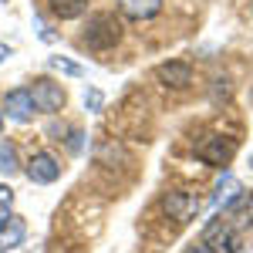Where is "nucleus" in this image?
I'll use <instances>...</instances> for the list:
<instances>
[{
    "instance_id": "nucleus-1",
    "label": "nucleus",
    "mask_w": 253,
    "mask_h": 253,
    "mask_svg": "<svg viewBox=\"0 0 253 253\" xmlns=\"http://www.w3.org/2000/svg\"><path fill=\"white\" fill-rule=\"evenodd\" d=\"M122 41V20L115 14H91L88 24H84V34H81V44L91 47V51H108Z\"/></svg>"
},
{
    "instance_id": "nucleus-2",
    "label": "nucleus",
    "mask_w": 253,
    "mask_h": 253,
    "mask_svg": "<svg viewBox=\"0 0 253 253\" xmlns=\"http://www.w3.org/2000/svg\"><path fill=\"white\" fill-rule=\"evenodd\" d=\"M199 196L189 193V189H169V193L162 196V213L175 219V223H189L196 213H199Z\"/></svg>"
},
{
    "instance_id": "nucleus-3",
    "label": "nucleus",
    "mask_w": 253,
    "mask_h": 253,
    "mask_svg": "<svg viewBox=\"0 0 253 253\" xmlns=\"http://www.w3.org/2000/svg\"><path fill=\"white\" fill-rule=\"evenodd\" d=\"M31 101H34V108L38 112H47V115H54V112H61L64 108V101H68V95H64V88L61 84H54L51 78H38L31 88Z\"/></svg>"
},
{
    "instance_id": "nucleus-4",
    "label": "nucleus",
    "mask_w": 253,
    "mask_h": 253,
    "mask_svg": "<svg viewBox=\"0 0 253 253\" xmlns=\"http://www.w3.org/2000/svg\"><path fill=\"white\" fill-rule=\"evenodd\" d=\"M203 243H206L213 253H236L240 250V233H236L223 216H216L213 223L203 230Z\"/></svg>"
},
{
    "instance_id": "nucleus-5",
    "label": "nucleus",
    "mask_w": 253,
    "mask_h": 253,
    "mask_svg": "<svg viewBox=\"0 0 253 253\" xmlns=\"http://www.w3.org/2000/svg\"><path fill=\"white\" fill-rule=\"evenodd\" d=\"M196 156L203 159L206 166H230L236 156V142L226 135H210L199 149H196Z\"/></svg>"
},
{
    "instance_id": "nucleus-6",
    "label": "nucleus",
    "mask_w": 253,
    "mask_h": 253,
    "mask_svg": "<svg viewBox=\"0 0 253 253\" xmlns=\"http://www.w3.org/2000/svg\"><path fill=\"white\" fill-rule=\"evenodd\" d=\"M156 78L162 81L166 88H172V91H186V88L193 84V68H189L186 61H166V64L156 68Z\"/></svg>"
},
{
    "instance_id": "nucleus-7",
    "label": "nucleus",
    "mask_w": 253,
    "mask_h": 253,
    "mask_svg": "<svg viewBox=\"0 0 253 253\" xmlns=\"http://www.w3.org/2000/svg\"><path fill=\"white\" fill-rule=\"evenodd\" d=\"M24 172H27V179H31V182L47 186V182H54V179L61 175V166H58V159L51 156V152H34Z\"/></svg>"
},
{
    "instance_id": "nucleus-8",
    "label": "nucleus",
    "mask_w": 253,
    "mask_h": 253,
    "mask_svg": "<svg viewBox=\"0 0 253 253\" xmlns=\"http://www.w3.org/2000/svg\"><path fill=\"white\" fill-rule=\"evenodd\" d=\"M3 112H7V118H14V122H31V115L38 108H34L27 88H14V91L3 95Z\"/></svg>"
},
{
    "instance_id": "nucleus-9",
    "label": "nucleus",
    "mask_w": 253,
    "mask_h": 253,
    "mask_svg": "<svg viewBox=\"0 0 253 253\" xmlns=\"http://www.w3.org/2000/svg\"><path fill=\"white\" fill-rule=\"evenodd\" d=\"M24 233H27V226H24L20 216H3V219H0V250L20 247V243H24Z\"/></svg>"
},
{
    "instance_id": "nucleus-10",
    "label": "nucleus",
    "mask_w": 253,
    "mask_h": 253,
    "mask_svg": "<svg viewBox=\"0 0 253 253\" xmlns=\"http://www.w3.org/2000/svg\"><path fill=\"white\" fill-rule=\"evenodd\" d=\"M118 10L132 20H149L162 10V0H118Z\"/></svg>"
},
{
    "instance_id": "nucleus-11",
    "label": "nucleus",
    "mask_w": 253,
    "mask_h": 253,
    "mask_svg": "<svg viewBox=\"0 0 253 253\" xmlns=\"http://www.w3.org/2000/svg\"><path fill=\"white\" fill-rule=\"evenodd\" d=\"M47 10L58 20H75L88 10V0H47Z\"/></svg>"
},
{
    "instance_id": "nucleus-12",
    "label": "nucleus",
    "mask_w": 253,
    "mask_h": 253,
    "mask_svg": "<svg viewBox=\"0 0 253 253\" xmlns=\"http://www.w3.org/2000/svg\"><path fill=\"white\" fill-rule=\"evenodd\" d=\"M17 169H20V162H17V149H14V142H0V172L14 175Z\"/></svg>"
},
{
    "instance_id": "nucleus-13",
    "label": "nucleus",
    "mask_w": 253,
    "mask_h": 253,
    "mask_svg": "<svg viewBox=\"0 0 253 253\" xmlns=\"http://www.w3.org/2000/svg\"><path fill=\"white\" fill-rule=\"evenodd\" d=\"M47 64H51L54 71H61V75H71V78L81 75V64H75V61H68V58H51Z\"/></svg>"
},
{
    "instance_id": "nucleus-14",
    "label": "nucleus",
    "mask_w": 253,
    "mask_h": 253,
    "mask_svg": "<svg viewBox=\"0 0 253 253\" xmlns=\"http://www.w3.org/2000/svg\"><path fill=\"white\" fill-rule=\"evenodd\" d=\"M10 206H14V189L10 186H0V219L10 216Z\"/></svg>"
},
{
    "instance_id": "nucleus-15",
    "label": "nucleus",
    "mask_w": 253,
    "mask_h": 253,
    "mask_svg": "<svg viewBox=\"0 0 253 253\" xmlns=\"http://www.w3.org/2000/svg\"><path fill=\"white\" fill-rule=\"evenodd\" d=\"M101 101H105L101 91H95V88H91V91H84V105H88V112H101Z\"/></svg>"
},
{
    "instance_id": "nucleus-16",
    "label": "nucleus",
    "mask_w": 253,
    "mask_h": 253,
    "mask_svg": "<svg viewBox=\"0 0 253 253\" xmlns=\"http://www.w3.org/2000/svg\"><path fill=\"white\" fill-rule=\"evenodd\" d=\"M213 84H216V88H213V98H216V101H219V95H223V98L230 95V78H226V75H223V78H216Z\"/></svg>"
},
{
    "instance_id": "nucleus-17",
    "label": "nucleus",
    "mask_w": 253,
    "mask_h": 253,
    "mask_svg": "<svg viewBox=\"0 0 253 253\" xmlns=\"http://www.w3.org/2000/svg\"><path fill=\"white\" fill-rule=\"evenodd\" d=\"M186 253H213V250H210L206 243H196V247H189V250H186Z\"/></svg>"
},
{
    "instance_id": "nucleus-18",
    "label": "nucleus",
    "mask_w": 253,
    "mask_h": 253,
    "mask_svg": "<svg viewBox=\"0 0 253 253\" xmlns=\"http://www.w3.org/2000/svg\"><path fill=\"white\" fill-rule=\"evenodd\" d=\"M7 58H10V47H7V44L0 41V61H7Z\"/></svg>"
},
{
    "instance_id": "nucleus-19",
    "label": "nucleus",
    "mask_w": 253,
    "mask_h": 253,
    "mask_svg": "<svg viewBox=\"0 0 253 253\" xmlns=\"http://www.w3.org/2000/svg\"><path fill=\"white\" fill-rule=\"evenodd\" d=\"M0 128H3V112H0Z\"/></svg>"
}]
</instances>
